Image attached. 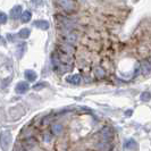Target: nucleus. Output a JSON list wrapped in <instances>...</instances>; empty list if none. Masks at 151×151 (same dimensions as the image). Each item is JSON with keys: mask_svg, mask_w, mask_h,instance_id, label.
I'll list each match as a JSON object with an SVG mask.
<instances>
[{"mask_svg": "<svg viewBox=\"0 0 151 151\" xmlns=\"http://www.w3.org/2000/svg\"><path fill=\"white\" fill-rule=\"evenodd\" d=\"M125 148L126 149H129V150H136L137 148H139V145L136 143L134 140H129L127 142H125Z\"/></svg>", "mask_w": 151, "mask_h": 151, "instance_id": "9b49d317", "label": "nucleus"}, {"mask_svg": "<svg viewBox=\"0 0 151 151\" xmlns=\"http://www.w3.org/2000/svg\"><path fill=\"white\" fill-rule=\"evenodd\" d=\"M67 82H69V83L77 85V84H80V82H81V76L78 75V74H75V75L68 76V77H67Z\"/></svg>", "mask_w": 151, "mask_h": 151, "instance_id": "9d476101", "label": "nucleus"}, {"mask_svg": "<svg viewBox=\"0 0 151 151\" xmlns=\"http://www.w3.org/2000/svg\"><path fill=\"white\" fill-rule=\"evenodd\" d=\"M24 51H25V45L24 43H22V45H19L17 47V55H18V57H22Z\"/></svg>", "mask_w": 151, "mask_h": 151, "instance_id": "dca6fc26", "label": "nucleus"}, {"mask_svg": "<svg viewBox=\"0 0 151 151\" xmlns=\"http://www.w3.org/2000/svg\"><path fill=\"white\" fill-rule=\"evenodd\" d=\"M47 83H38L37 85H34L33 88H34V90H39V89H41V88H45Z\"/></svg>", "mask_w": 151, "mask_h": 151, "instance_id": "a211bd4d", "label": "nucleus"}, {"mask_svg": "<svg viewBox=\"0 0 151 151\" xmlns=\"http://www.w3.org/2000/svg\"><path fill=\"white\" fill-rule=\"evenodd\" d=\"M21 15H22V7H21L19 5L14 6V7L12 8V10H10V17H12L13 19L19 18Z\"/></svg>", "mask_w": 151, "mask_h": 151, "instance_id": "39448f33", "label": "nucleus"}, {"mask_svg": "<svg viewBox=\"0 0 151 151\" xmlns=\"http://www.w3.org/2000/svg\"><path fill=\"white\" fill-rule=\"evenodd\" d=\"M30 89V85L27 82H19V83H17L15 88V91L16 93H18V94H23V93H25V92H27V90Z\"/></svg>", "mask_w": 151, "mask_h": 151, "instance_id": "20e7f679", "label": "nucleus"}, {"mask_svg": "<svg viewBox=\"0 0 151 151\" xmlns=\"http://www.w3.org/2000/svg\"><path fill=\"white\" fill-rule=\"evenodd\" d=\"M61 131H63V126L59 125V124H57V125H53L52 126V132L53 134H56V135H58V134H60Z\"/></svg>", "mask_w": 151, "mask_h": 151, "instance_id": "4468645a", "label": "nucleus"}, {"mask_svg": "<svg viewBox=\"0 0 151 151\" xmlns=\"http://www.w3.org/2000/svg\"><path fill=\"white\" fill-rule=\"evenodd\" d=\"M32 2L34 5H37V6H41L43 4V0H32Z\"/></svg>", "mask_w": 151, "mask_h": 151, "instance_id": "6ab92c4d", "label": "nucleus"}, {"mask_svg": "<svg viewBox=\"0 0 151 151\" xmlns=\"http://www.w3.org/2000/svg\"><path fill=\"white\" fill-rule=\"evenodd\" d=\"M141 73L144 75L151 73V63L149 60H143L141 63Z\"/></svg>", "mask_w": 151, "mask_h": 151, "instance_id": "423d86ee", "label": "nucleus"}, {"mask_svg": "<svg viewBox=\"0 0 151 151\" xmlns=\"http://www.w3.org/2000/svg\"><path fill=\"white\" fill-rule=\"evenodd\" d=\"M21 17H22L23 23H27V22H30L31 21V18H32V14H31V12H29V10H25L22 15H21Z\"/></svg>", "mask_w": 151, "mask_h": 151, "instance_id": "ddd939ff", "label": "nucleus"}, {"mask_svg": "<svg viewBox=\"0 0 151 151\" xmlns=\"http://www.w3.org/2000/svg\"><path fill=\"white\" fill-rule=\"evenodd\" d=\"M30 34H31L30 29H26V27H25V29H22V30L18 32V37L22 39H27L30 37Z\"/></svg>", "mask_w": 151, "mask_h": 151, "instance_id": "f8f14e48", "label": "nucleus"}, {"mask_svg": "<svg viewBox=\"0 0 151 151\" xmlns=\"http://www.w3.org/2000/svg\"><path fill=\"white\" fill-rule=\"evenodd\" d=\"M7 19H8L7 15H6L5 13L0 12V24H6V23H7Z\"/></svg>", "mask_w": 151, "mask_h": 151, "instance_id": "f3484780", "label": "nucleus"}, {"mask_svg": "<svg viewBox=\"0 0 151 151\" xmlns=\"http://www.w3.org/2000/svg\"><path fill=\"white\" fill-rule=\"evenodd\" d=\"M140 98H141L142 101L147 102V101H149V100L151 99V93L150 92H143V93L141 94V97H140Z\"/></svg>", "mask_w": 151, "mask_h": 151, "instance_id": "2eb2a0df", "label": "nucleus"}, {"mask_svg": "<svg viewBox=\"0 0 151 151\" xmlns=\"http://www.w3.org/2000/svg\"><path fill=\"white\" fill-rule=\"evenodd\" d=\"M63 38H64V40L67 42L68 45H73V43L76 41V34L69 32V33H67V34H65Z\"/></svg>", "mask_w": 151, "mask_h": 151, "instance_id": "1a4fd4ad", "label": "nucleus"}, {"mask_svg": "<svg viewBox=\"0 0 151 151\" xmlns=\"http://www.w3.org/2000/svg\"><path fill=\"white\" fill-rule=\"evenodd\" d=\"M100 137H101L105 142L110 141V140H111V137H113V131L109 129V127H105V129H101V132H100Z\"/></svg>", "mask_w": 151, "mask_h": 151, "instance_id": "7ed1b4c3", "label": "nucleus"}, {"mask_svg": "<svg viewBox=\"0 0 151 151\" xmlns=\"http://www.w3.org/2000/svg\"><path fill=\"white\" fill-rule=\"evenodd\" d=\"M33 24H34L35 27H38L40 30H48V29H49V23L47 22V21L40 19V21H35Z\"/></svg>", "mask_w": 151, "mask_h": 151, "instance_id": "0eeeda50", "label": "nucleus"}, {"mask_svg": "<svg viewBox=\"0 0 151 151\" xmlns=\"http://www.w3.org/2000/svg\"><path fill=\"white\" fill-rule=\"evenodd\" d=\"M12 140H13V137H12L10 131H8V129L2 131L1 134H0V147H1V149L4 151L9 150V148L12 145Z\"/></svg>", "mask_w": 151, "mask_h": 151, "instance_id": "f257e3e1", "label": "nucleus"}, {"mask_svg": "<svg viewBox=\"0 0 151 151\" xmlns=\"http://www.w3.org/2000/svg\"><path fill=\"white\" fill-rule=\"evenodd\" d=\"M57 2L60 6V8H63L65 12H67L69 14L75 13L77 10V7H78V5H77L75 0H58Z\"/></svg>", "mask_w": 151, "mask_h": 151, "instance_id": "f03ea898", "label": "nucleus"}, {"mask_svg": "<svg viewBox=\"0 0 151 151\" xmlns=\"http://www.w3.org/2000/svg\"><path fill=\"white\" fill-rule=\"evenodd\" d=\"M25 77H26V80L27 81H30V82H33V81H35L37 80V73L34 72V70H31V69H27V70H25Z\"/></svg>", "mask_w": 151, "mask_h": 151, "instance_id": "6e6552de", "label": "nucleus"}, {"mask_svg": "<svg viewBox=\"0 0 151 151\" xmlns=\"http://www.w3.org/2000/svg\"><path fill=\"white\" fill-rule=\"evenodd\" d=\"M131 113H132V111H131V110H129V111L126 113V115H127V116H129V115H131Z\"/></svg>", "mask_w": 151, "mask_h": 151, "instance_id": "aec40b11", "label": "nucleus"}]
</instances>
